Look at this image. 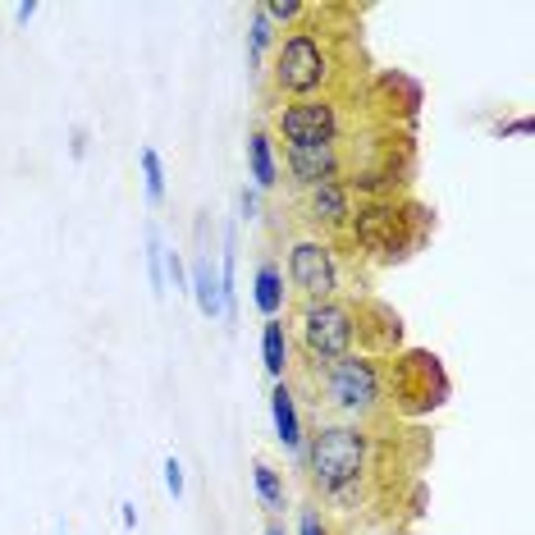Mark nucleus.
Wrapping results in <instances>:
<instances>
[{"mask_svg": "<svg viewBox=\"0 0 535 535\" xmlns=\"http://www.w3.org/2000/svg\"><path fill=\"white\" fill-rule=\"evenodd\" d=\"M362 435L357 430H321L316 444H311V467H316V481L325 490H339V485L357 481V471H362Z\"/></svg>", "mask_w": 535, "mask_h": 535, "instance_id": "f257e3e1", "label": "nucleus"}, {"mask_svg": "<svg viewBox=\"0 0 535 535\" xmlns=\"http://www.w3.org/2000/svg\"><path fill=\"white\" fill-rule=\"evenodd\" d=\"M302 339H307L311 357H325V362H339L353 343V316L334 302H316L302 316Z\"/></svg>", "mask_w": 535, "mask_h": 535, "instance_id": "f03ea898", "label": "nucleus"}, {"mask_svg": "<svg viewBox=\"0 0 535 535\" xmlns=\"http://www.w3.org/2000/svg\"><path fill=\"white\" fill-rule=\"evenodd\" d=\"M279 87L284 92H311V87L325 78V55L311 37H289L284 51H279V69H275Z\"/></svg>", "mask_w": 535, "mask_h": 535, "instance_id": "7ed1b4c3", "label": "nucleus"}, {"mask_svg": "<svg viewBox=\"0 0 535 535\" xmlns=\"http://www.w3.org/2000/svg\"><path fill=\"white\" fill-rule=\"evenodd\" d=\"M289 270H293V284H298L307 298H316V302H325L334 293V257H330V247H321V243H298L293 247V261H289Z\"/></svg>", "mask_w": 535, "mask_h": 535, "instance_id": "20e7f679", "label": "nucleus"}, {"mask_svg": "<svg viewBox=\"0 0 535 535\" xmlns=\"http://www.w3.org/2000/svg\"><path fill=\"white\" fill-rule=\"evenodd\" d=\"M330 394L339 407H348V412H362V407L375 403V371L371 362H362V357H339L330 371Z\"/></svg>", "mask_w": 535, "mask_h": 535, "instance_id": "39448f33", "label": "nucleus"}, {"mask_svg": "<svg viewBox=\"0 0 535 535\" xmlns=\"http://www.w3.org/2000/svg\"><path fill=\"white\" fill-rule=\"evenodd\" d=\"M279 129H284V138H289L293 147H302V142H330L334 138V110L321 106V101H302V106L279 115Z\"/></svg>", "mask_w": 535, "mask_h": 535, "instance_id": "423d86ee", "label": "nucleus"}, {"mask_svg": "<svg viewBox=\"0 0 535 535\" xmlns=\"http://www.w3.org/2000/svg\"><path fill=\"white\" fill-rule=\"evenodd\" d=\"M289 170L298 174L302 183L321 188V183H330V174H334V147L330 142H302V147L289 151Z\"/></svg>", "mask_w": 535, "mask_h": 535, "instance_id": "0eeeda50", "label": "nucleus"}, {"mask_svg": "<svg viewBox=\"0 0 535 535\" xmlns=\"http://www.w3.org/2000/svg\"><path fill=\"white\" fill-rule=\"evenodd\" d=\"M357 238H362L371 252L394 247V211H389V206H371V211H362L357 215Z\"/></svg>", "mask_w": 535, "mask_h": 535, "instance_id": "6e6552de", "label": "nucleus"}, {"mask_svg": "<svg viewBox=\"0 0 535 535\" xmlns=\"http://www.w3.org/2000/svg\"><path fill=\"white\" fill-rule=\"evenodd\" d=\"M270 412H275V430H279V439L289 444V449H298L302 444V426H298V412H293V394L284 385L270 394Z\"/></svg>", "mask_w": 535, "mask_h": 535, "instance_id": "1a4fd4ad", "label": "nucleus"}, {"mask_svg": "<svg viewBox=\"0 0 535 535\" xmlns=\"http://www.w3.org/2000/svg\"><path fill=\"white\" fill-rule=\"evenodd\" d=\"M193 289H197V307H202L206 316L225 311V307H220V279H215L211 261H197V266H193Z\"/></svg>", "mask_w": 535, "mask_h": 535, "instance_id": "9d476101", "label": "nucleus"}, {"mask_svg": "<svg viewBox=\"0 0 535 535\" xmlns=\"http://www.w3.org/2000/svg\"><path fill=\"white\" fill-rule=\"evenodd\" d=\"M247 161H252V179H257L261 188H270V183H275V156H270V138H266V133H252V138H247Z\"/></svg>", "mask_w": 535, "mask_h": 535, "instance_id": "9b49d317", "label": "nucleus"}, {"mask_svg": "<svg viewBox=\"0 0 535 535\" xmlns=\"http://www.w3.org/2000/svg\"><path fill=\"white\" fill-rule=\"evenodd\" d=\"M311 211H316V220H343L348 215V197H343L339 183H321L311 193Z\"/></svg>", "mask_w": 535, "mask_h": 535, "instance_id": "f8f14e48", "label": "nucleus"}, {"mask_svg": "<svg viewBox=\"0 0 535 535\" xmlns=\"http://www.w3.org/2000/svg\"><path fill=\"white\" fill-rule=\"evenodd\" d=\"M279 302H284V289H279V270L275 266H261L257 270V307L266 311V316H275Z\"/></svg>", "mask_w": 535, "mask_h": 535, "instance_id": "ddd939ff", "label": "nucleus"}, {"mask_svg": "<svg viewBox=\"0 0 535 535\" xmlns=\"http://www.w3.org/2000/svg\"><path fill=\"white\" fill-rule=\"evenodd\" d=\"M261 357H266L270 375H284V325H275V321L266 325V334H261Z\"/></svg>", "mask_w": 535, "mask_h": 535, "instance_id": "4468645a", "label": "nucleus"}, {"mask_svg": "<svg viewBox=\"0 0 535 535\" xmlns=\"http://www.w3.org/2000/svg\"><path fill=\"white\" fill-rule=\"evenodd\" d=\"M142 174H147V197L151 202H161L165 197V170H161V156L156 151H142Z\"/></svg>", "mask_w": 535, "mask_h": 535, "instance_id": "2eb2a0df", "label": "nucleus"}, {"mask_svg": "<svg viewBox=\"0 0 535 535\" xmlns=\"http://www.w3.org/2000/svg\"><path fill=\"white\" fill-rule=\"evenodd\" d=\"M257 494L270 503V508H279V503H284V485H279L275 467H266V462H257Z\"/></svg>", "mask_w": 535, "mask_h": 535, "instance_id": "dca6fc26", "label": "nucleus"}, {"mask_svg": "<svg viewBox=\"0 0 535 535\" xmlns=\"http://www.w3.org/2000/svg\"><path fill=\"white\" fill-rule=\"evenodd\" d=\"M270 42V23H266V14L257 10V19H252V60L261 55V46Z\"/></svg>", "mask_w": 535, "mask_h": 535, "instance_id": "f3484780", "label": "nucleus"}, {"mask_svg": "<svg viewBox=\"0 0 535 535\" xmlns=\"http://www.w3.org/2000/svg\"><path fill=\"white\" fill-rule=\"evenodd\" d=\"M298 10H302L298 0H270V5H266L261 14H266V19H293Z\"/></svg>", "mask_w": 535, "mask_h": 535, "instance_id": "a211bd4d", "label": "nucleus"}, {"mask_svg": "<svg viewBox=\"0 0 535 535\" xmlns=\"http://www.w3.org/2000/svg\"><path fill=\"white\" fill-rule=\"evenodd\" d=\"M165 485H170L174 499L183 494V467H179V458H165Z\"/></svg>", "mask_w": 535, "mask_h": 535, "instance_id": "6ab92c4d", "label": "nucleus"}, {"mask_svg": "<svg viewBox=\"0 0 535 535\" xmlns=\"http://www.w3.org/2000/svg\"><path fill=\"white\" fill-rule=\"evenodd\" d=\"M151 252H147V261H151V284H156V289H165V279H161V243H156V238H151Z\"/></svg>", "mask_w": 535, "mask_h": 535, "instance_id": "aec40b11", "label": "nucleus"}, {"mask_svg": "<svg viewBox=\"0 0 535 535\" xmlns=\"http://www.w3.org/2000/svg\"><path fill=\"white\" fill-rule=\"evenodd\" d=\"M499 133H522V138H526V133H531V119H517V124H503Z\"/></svg>", "mask_w": 535, "mask_h": 535, "instance_id": "412c9836", "label": "nucleus"}, {"mask_svg": "<svg viewBox=\"0 0 535 535\" xmlns=\"http://www.w3.org/2000/svg\"><path fill=\"white\" fill-rule=\"evenodd\" d=\"M302 535H325V526L316 517H302Z\"/></svg>", "mask_w": 535, "mask_h": 535, "instance_id": "4be33fe9", "label": "nucleus"}, {"mask_svg": "<svg viewBox=\"0 0 535 535\" xmlns=\"http://www.w3.org/2000/svg\"><path fill=\"white\" fill-rule=\"evenodd\" d=\"M170 275H174V289H183V266H179V257L170 252Z\"/></svg>", "mask_w": 535, "mask_h": 535, "instance_id": "5701e85b", "label": "nucleus"}, {"mask_svg": "<svg viewBox=\"0 0 535 535\" xmlns=\"http://www.w3.org/2000/svg\"><path fill=\"white\" fill-rule=\"evenodd\" d=\"M33 14H37V5H33V0H28V5H19V10H14V19H19V23H28V19H33Z\"/></svg>", "mask_w": 535, "mask_h": 535, "instance_id": "b1692460", "label": "nucleus"}, {"mask_svg": "<svg viewBox=\"0 0 535 535\" xmlns=\"http://www.w3.org/2000/svg\"><path fill=\"white\" fill-rule=\"evenodd\" d=\"M270 535H279V531H270Z\"/></svg>", "mask_w": 535, "mask_h": 535, "instance_id": "393cba45", "label": "nucleus"}]
</instances>
